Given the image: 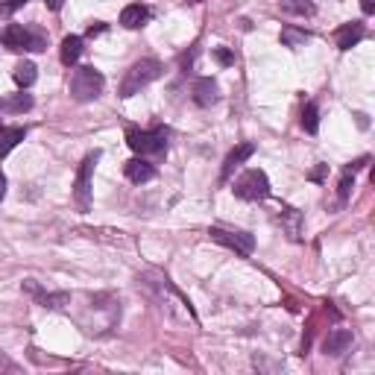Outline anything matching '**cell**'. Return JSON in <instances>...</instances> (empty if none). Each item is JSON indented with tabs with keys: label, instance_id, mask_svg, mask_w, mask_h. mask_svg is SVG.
Masks as SVG:
<instances>
[{
	"label": "cell",
	"instance_id": "5bb4252c",
	"mask_svg": "<svg viewBox=\"0 0 375 375\" xmlns=\"http://www.w3.org/2000/svg\"><path fill=\"white\" fill-rule=\"evenodd\" d=\"M33 109V97L30 94H9V97H0V112H9V115H18Z\"/></svg>",
	"mask_w": 375,
	"mask_h": 375
},
{
	"label": "cell",
	"instance_id": "9a60e30c",
	"mask_svg": "<svg viewBox=\"0 0 375 375\" xmlns=\"http://www.w3.org/2000/svg\"><path fill=\"white\" fill-rule=\"evenodd\" d=\"M59 56H62L65 65H77L79 56H82V38H79V35H67V38L62 41Z\"/></svg>",
	"mask_w": 375,
	"mask_h": 375
},
{
	"label": "cell",
	"instance_id": "7402d4cb",
	"mask_svg": "<svg viewBox=\"0 0 375 375\" xmlns=\"http://www.w3.org/2000/svg\"><path fill=\"white\" fill-rule=\"evenodd\" d=\"M352 188H355V173H352V170H346V173H343V179H340V200H343V202L349 200Z\"/></svg>",
	"mask_w": 375,
	"mask_h": 375
},
{
	"label": "cell",
	"instance_id": "7a4b0ae2",
	"mask_svg": "<svg viewBox=\"0 0 375 375\" xmlns=\"http://www.w3.org/2000/svg\"><path fill=\"white\" fill-rule=\"evenodd\" d=\"M103 86H106V79L100 71H94V67H79L71 79V97L77 103H91L103 94Z\"/></svg>",
	"mask_w": 375,
	"mask_h": 375
},
{
	"label": "cell",
	"instance_id": "d4e9b609",
	"mask_svg": "<svg viewBox=\"0 0 375 375\" xmlns=\"http://www.w3.org/2000/svg\"><path fill=\"white\" fill-rule=\"evenodd\" d=\"M100 33H106V24L97 21V24H91V26H88V35H91V38H94V35H100Z\"/></svg>",
	"mask_w": 375,
	"mask_h": 375
},
{
	"label": "cell",
	"instance_id": "44dd1931",
	"mask_svg": "<svg viewBox=\"0 0 375 375\" xmlns=\"http://www.w3.org/2000/svg\"><path fill=\"white\" fill-rule=\"evenodd\" d=\"M38 302L45 305V308H65V305H71V296L67 294H41Z\"/></svg>",
	"mask_w": 375,
	"mask_h": 375
},
{
	"label": "cell",
	"instance_id": "5b68a950",
	"mask_svg": "<svg viewBox=\"0 0 375 375\" xmlns=\"http://www.w3.org/2000/svg\"><path fill=\"white\" fill-rule=\"evenodd\" d=\"M100 161V152H88L86 159H82V164H79V170H77V185H74V197H77V202H79V208L86 212L88 208V202H91V173H94V164Z\"/></svg>",
	"mask_w": 375,
	"mask_h": 375
},
{
	"label": "cell",
	"instance_id": "ffe728a7",
	"mask_svg": "<svg viewBox=\"0 0 375 375\" xmlns=\"http://www.w3.org/2000/svg\"><path fill=\"white\" fill-rule=\"evenodd\" d=\"M302 129L308 135H317V129H319V109L314 103H308L302 109Z\"/></svg>",
	"mask_w": 375,
	"mask_h": 375
},
{
	"label": "cell",
	"instance_id": "ac0fdd59",
	"mask_svg": "<svg viewBox=\"0 0 375 375\" xmlns=\"http://www.w3.org/2000/svg\"><path fill=\"white\" fill-rule=\"evenodd\" d=\"M12 79H15L21 88H30L35 82V65L33 62H18L15 71H12Z\"/></svg>",
	"mask_w": 375,
	"mask_h": 375
},
{
	"label": "cell",
	"instance_id": "1f68e13d",
	"mask_svg": "<svg viewBox=\"0 0 375 375\" xmlns=\"http://www.w3.org/2000/svg\"><path fill=\"white\" fill-rule=\"evenodd\" d=\"M0 132H3V123H0Z\"/></svg>",
	"mask_w": 375,
	"mask_h": 375
},
{
	"label": "cell",
	"instance_id": "2e32d148",
	"mask_svg": "<svg viewBox=\"0 0 375 375\" xmlns=\"http://www.w3.org/2000/svg\"><path fill=\"white\" fill-rule=\"evenodd\" d=\"M24 135H26V132H24L21 127H12V129H3V132H0V159L9 156V152L24 141Z\"/></svg>",
	"mask_w": 375,
	"mask_h": 375
},
{
	"label": "cell",
	"instance_id": "cb8c5ba5",
	"mask_svg": "<svg viewBox=\"0 0 375 375\" xmlns=\"http://www.w3.org/2000/svg\"><path fill=\"white\" fill-rule=\"evenodd\" d=\"M214 56H217V62H220V65H232V62H234V56H232V53H229L226 47H217V50H214Z\"/></svg>",
	"mask_w": 375,
	"mask_h": 375
},
{
	"label": "cell",
	"instance_id": "9c48e42d",
	"mask_svg": "<svg viewBox=\"0 0 375 375\" xmlns=\"http://www.w3.org/2000/svg\"><path fill=\"white\" fill-rule=\"evenodd\" d=\"M217 97H220V88L212 77H202V79L193 82V100H197V106L212 109L217 103Z\"/></svg>",
	"mask_w": 375,
	"mask_h": 375
},
{
	"label": "cell",
	"instance_id": "4dcf8cb0",
	"mask_svg": "<svg viewBox=\"0 0 375 375\" xmlns=\"http://www.w3.org/2000/svg\"><path fill=\"white\" fill-rule=\"evenodd\" d=\"M9 12H12V9H9V6L3 3V6H0V18H6V15H9Z\"/></svg>",
	"mask_w": 375,
	"mask_h": 375
},
{
	"label": "cell",
	"instance_id": "e0dca14e",
	"mask_svg": "<svg viewBox=\"0 0 375 375\" xmlns=\"http://www.w3.org/2000/svg\"><path fill=\"white\" fill-rule=\"evenodd\" d=\"M308 41H311V35L305 30H299V26H285L282 30V45L290 47V50H299V47L308 45Z\"/></svg>",
	"mask_w": 375,
	"mask_h": 375
},
{
	"label": "cell",
	"instance_id": "3957f363",
	"mask_svg": "<svg viewBox=\"0 0 375 375\" xmlns=\"http://www.w3.org/2000/svg\"><path fill=\"white\" fill-rule=\"evenodd\" d=\"M270 193V179L264 170H246L238 182H234V197L249 200V202H258Z\"/></svg>",
	"mask_w": 375,
	"mask_h": 375
},
{
	"label": "cell",
	"instance_id": "f546056e",
	"mask_svg": "<svg viewBox=\"0 0 375 375\" xmlns=\"http://www.w3.org/2000/svg\"><path fill=\"white\" fill-rule=\"evenodd\" d=\"M3 197H6V176L0 173V200H3Z\"/></svg>",
	"mask_w": 375,
	"mask_h": 375
},
{
	"label": "cell",
	"instance_id": "52a82bcc",
	"mask_svg": "<svg viewBox=\"0 0 375 375\" xmlns=\"http://www.w3.org/2000/svg\"><path fill=\"white\" fill-rule=\"evenodd\" d=\"M352 343H355V337H352L349 328H335V331H328L323 349H326V355H331V358H340V355H346V352L352 349Z\"/></svg>",
	"mask_w": 375,
	"mask_h": 375
},
{
	"label": "cell",
	"instance_id": "8fae6325",
	"mask_svg": "<svg viewBox=\"0 0 375 375\" xmlns=\"http://www.w3.org/2000/svg\"><path fill=\"white\" fill-rule=\"evenodd\" d=\"M360 38H364V24H358V21L343 24L340 30H337V35H335V41H337L340 50H352Z\"/></svg>",
	"mask_w": 375,
	"mask_h": 375
},
{
	"label": "cell",
	"instance_id": "8992f818",
	"mask_svg": "<svg viewBox=\"0 0 375 375\" xmlns=\"http://www.w3.org/2000/svg\"><path fill=\"white\" fill-rule=\"evenodd\" d=\"M212 234V241L217 244H223L229 249H234L238 255H253V249H255V238L249 232H226V229H212L208 232Z\"/></svg>",
	"mask_w": 375,
	"mask_h": 375
},
{
	"label": "cell",
	"instance_id": "277c9868",
	"mask_svg": "<svg viewBox=\"0 0 375 375\" xmlns=\"http://www.w3.org/2000/svg\"><path fill=\"white\" fill-rule=\"evenodd\" d=\"M127 144L138 152V156H152V152H164V150H168V135H164L161 129L159 132L129 129L127 132Z\"/></svg>",
	"mask_w": 375,
	"mask_h": 375
},
{
	"label": "cell",
	"instance_id": "4fadbf2b",
	"mask_svg": "<svg viewBox=\"0 0 375 375\" xmlns=\"http://www.w3.org/2000/svg\"><path fill=\"white\" fill-rule=\"evenodd\" d=\"M152 176H156V168H152L150 161H144V159H132V161H127V179H129V182L141 185V182H150Z\"/></svg>",
	"mask_w": 375,
	"mask_h": 375
},
{
	"label": "cell",
	"instance_id": "603a6c76",
	"mask_svg": "<svg viewBox=\"0 0 375 375\" xmlns=\"http://www.w3.org/2000/svg\"><path fill=\"white\" fill-rule=\"evenodd\" d=\"M47 47V35L41 33V30H30V45H26V50H45Z\"/></svg>",
	"mask_w": 375,
	"mask_h": 375
},
{
	"label": "cell",
	"instance_id": "d6986e66",
	"mask_svg": "<svg viewBox=\"0 0 375 375\" xmlns=\"http://www.w3.org/2000/svg\"><path fill=\"white\" fill-rule=\"evenodd\" d=\"M282 9L287 12V15H299V18L314 15V3H311V0H282Z\"/></svg>",
	"mask_w": 375,
	"mask_h": 375
},
{
	"label": "cell",
	"instance_id": "484cf974",
	"mask_svg": "<svg viewBox=\"0 0 375 375\" xmlns=\"http://www.w3.org/2000/svg\"><path fill=\"white\" fill-rule=\"evenodd\" d=\"M360 9H364V15H372V12H375V0H360Z\"/></svg>",
	"mask_w": 375,
	"mask_h": 375
},
{
	"label": "cell",
	"instance_id": "6da1fadb",
	"mask_svg": "<svg viewBox=\"0 0 375 375\" xmlns=\"http://www.w3.org/2000/svg\"><path fill=\"white\" fill-rule=\"evenodd\" d=\"M161 77V62L159 59H141V62H135L127 77H123L120 82V97L123 100H129V97H135L141 88H147L152 79H159Z\"/></svg>",
	"mask_w": 375,
	"mask_h": 375
},
{
	"label": "cell",
	"instance_id": "83f0119b",
	"mask_svg": "<svg viewBox=\"0 0 375 375\" xmlns=\"http://www.w3.org/2000/svg\"><path fill=\"white\" fill-rule=\"evenodd\" d=\"M24 3H30V0H6V6H9L12 12H15V9H21Z\"/></svg>",
	"mask_w": 375,
	"mask_h": 375
},
{
	"label": "cell",
	"instance_id": "f1b7e54d",
	"mask_svg": "<svg viewBox=\"0 0 375 375\" xmlns=\"http://www.w3.org/2000/svg\"><path fill=\"white\" fill-rule=\"evenodd\" d=\"M45 3H47V9H53V12L62 9V0H45Z\"/></svg>",
	"mask_w": 375,
	"mask_h": 375
},
{
	"label": "cell",
	"instance_id": "4316f807",
	"mask_svg": "<svg viewBox=\"0 0 375 375\" xmlns=\"http://www.w3.org/2000/svg\"><path fill=\"white\" fill-rule=\"evenodd\" d=\"M326 173H328V164H319V168H317V170L311 173V179H317V182H319V179H323Z\"/></svg>",
	"mask_w": 375,
	"mask_h": 375
},
{
	"label": "cell",
	"instance_id": "30bf717a",
	"mask_svg": "<svg viewBox=\"0 0 375 375\" xmlns=\"http://www.w3.org/2000/svg\"><path fill=\"white\" fill-rule=\"evenodd\" d=\"M253 152H255L253 144H238V147H234L229 156H226V161H223V173H220V179H223V182H226V179H232V173L238 170L241 164H244L249 156H253Z\"/></svg>",
	"mask_w": 375,
	"mask_h": 375
},
{
	"label": "cell",
	"instance_id": "ba28073f",
	"mask_svg": "<svg viewBox=\"0 0 375 375\" xmlns=\"http://www.w3.org/2000/svg\"><path fill=\"white\" fill-rule=\"evenodd\" d=\"M0 45H3L6 50H26V45H30V30L21 24H6L3 33H0Z\"/></svg>",
	"mask_w": 375,
	"mask_h": 375
},
{
	"label": "cell",
	"instance_id": "7c38bea8",
	"mask_svg": "<svg viewBox=\"0 0 375 375\" xmlns=\"http://www.w3.org/2000/svg\"><path fill=\"white\" fill-rule=\"evenodd\" d=\"M150 18V9L141 6V3H129V6H123L120 12V24L127 26V30H138V26H144Z\"/></svg>",
	"mask_w": 375,
	"mask_h": 375
}]
</instances>
